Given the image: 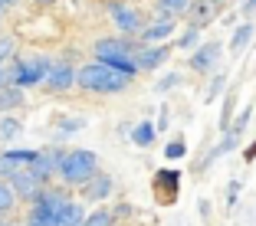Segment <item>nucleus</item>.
Wrapping results in <instances>:
<instances>
[{
	"instance_id": "obj_32",
	"label": "nucleus",
	"mask_w": 256,
	"mask_h": 226,
	"mask_svg": "<svg viewBox=\"0 0 256 226\" xmlns=\"http://www.w3.org/2000/svg\"><path fill=\"white\" fill-rule=\"evenodd\" d=\"M243 10H246V13H250V10H256V0H243Z\"/></svg>"
},
{
	"instance_id": "obj_1",
	"label": "nucleus",
	"mask_w": 256,
	"mask_h": 226,
	"mask_svg": "<svg viewBox=\"0 0 256 226\" xmlns=\"http://www.w3.org/2000/svg\"><path fill=\"white\" fill-rule=\"evenodd\" d=\"M135 49H138V46L132 43L128 36H106V39H98V43L92 46L96 62H102V66L128 75V79H135V72H138V69H135Z\"/></svg>"
},
{
	"instance_id": "obj_15",
	"label": "nucleus",
	"mask_w": 256,
	"mask_h": 226,
	"mask_svg": "<svg viewBox=\"0 0 256 226\" xmlns=\"http://www.w3.org/2000/svg\"><path fill=\"white\" fill-rule=\"evenodd\" d=\"M250 39H253V23H240L234 30V39H230V49L234 53H240V49H246Z\"/></svg>"
},
{
	"instance_id": "obj_29",
	"label": "nucleus",
	"mask_w": 256,
	"mask_h": 226,
	"mask_svg": "<svg viewBox=\"0 0 256 226\" xmlns=\"http://www.w3.org/2000/svg\"><path fill=\"white\" fill-rule=\"evenodd\" d=\"M184 151H188V148H184L181 141H174V144H168V148H164V158L168 161H171V158H184Z\"/></svg>"
},
{
	"instance_id": "obj_24",
	"label": "nucleus",
	"mask_w": 256,
	"mask_h": 226,
	"mask_svg": "<svg viewBox=\"0 0 256 226\" xmlns=\"http://www.w3.org/2000/svg\"><path fill=\"white\" fill-rule=\"evenodd\" d=\"M178 82H181V75H178V72H168V75H161V79H158V85H154V89H158V92H171Z\"/></svg>"
},
{
	"instance_id": "obj_9",
	"label": "nucleus",
	"mask_w": 256,
	"mask_h": 226,
	"mask_svg": "<svg viewBox=\"0 0 256 226\" xmlns=\"http://www.w3.org/2000/svg\"><path fill=\"white\" fill-rule=\"evenodd\" d=\"M217 59H220V43H204V46H197L194 53H190L188 66L194 69V72H210Z\"/></svg>"
},
{
	"instance_id": "obj_22",
	"label": "nucleus",
	"mask_w": 256,
	"mask_h": 226,
	"mask_svg": "<svg viewBox=\"0 0 256 226\" xmlns=\"http://www.w3.org/2000/svg\"><path fill=\"white\" fill-rule=\"evenodd\" d=\"M224 85H226V72H217V75H214V82H210V89H207V95H204V98H207V102H214V98L220 95V89H224Z\"/></svg>"
},
{
	"instance_id": "obj_30",
	"label": "nucleus",
	"mask_w": 256,
	"mask_h": 226,
	"mask_svg": "<svg viewBox=\"0 0 256 226\" xmlns=\"http://www.w3.org/2000/svg\"><path fill=\"white\" fill-rule=\"evenodd\" d=\"M236 197H240V181H230V187H226V200L236 204Z\"/></svg>"
},
{
	"instance_id": "obj_7",
	"label": "nucleus",
	"mask_w": 256,
	"mask_h": 226,
	"mask_svg": "<svg viewBox=\"0 0 256 226\" xmlns=\"http://www.w3.org/2000/svg\"><path fill=\"white\" fill-rule=\"evenodd\" d=\"M108 16H112V23L118 26L122 33H142V13H138L135 7H128V3H112L108 7Z\"/></svg>"
},
{
	"instance_id": "obj_4",
	"label": "nucleus",
	"mask_w": 256,
	"mask_h": 226,
	"mask_svg": "<svg viewBox=\"0 0 256 226\" xmlns=\"http://www.w3.org/2000/svg\"><path fill=\"white\" fill-rule=\"evenodd\" d=\"M50 66H53V62L43 59V56H40V59H30V62H16L14 66V85L16 89H30V85L43 82Z\"/></svg>"
},
{
	"instance_id": "obj_25",
	"label": "nucleus",
	"mask_w": 256,
	"mask_h": 226,
	"mask_svg": "<svg viewBox=\"0 0 256 226\" xmlns=\"http://www.w3.org/2000/svg\"><path fill=\"white\" fill-rule=\"evenodd\" d=\"M10 56H14V39L0 36V66H7V62H10Z\"/></svg>"
},
{
	"instance_id": "obj_12",
	"label": "nucleus",
	"mask_w": 256,
	"mask_h": 226,
	"mask_svg": "<svg viewBox=\"0 0 256 226\" xmlns=\"http://www.w3.org/2000/svg\"><path fill=\"white\" fill-rule=\"evenodd\" d=\"M112 194V177H108V174H92L89 181L82 184V197L86 200H106V197Z\"/></svg>"
},
{
	"instance_id": "obj_2",
	"label": "nucleus",
	"mask_w": 256,
	"mask_h": 226,
	"mask_svg": "<svg viewBox=\"0 0 256 226\" xmlns=\"http://www.w3.org/2000/svg\"><path fill=\"white\" fill-rule=\"evenodd\" d=\"M76 82H79V89L86 92H98V95H115V92H125L128 85H132V79L122 72H115V69L102 66V62H86L79 72H76Z\"/></svg>"
},
{
	"instance_id": "obj_19",
	"label": "nucleus",
	"mask_w": 256,
	"mask_h": 226,
	"mask_svg": "<svg viewBox=\"0 0 256 226\" xmlns=\"http://www.w3.org/2000/svg\"><path fill=\"white\" fill-rule=\"evenodd\" d=\"M26 226H53V217H50L43 207L33 204V213H30V220H26Z\"/></svg>"
},
{
	"instance_id": "obj_28",
	"label": "nucleus",
	"mask_w": 256,
	"mask_h": 226,
	"mask_svg": "<svg viewBox=\"0 0 256 226\" xmlns=\"http://www.w3.org/2000/svg\"><path fill=\"white\" fill-rule=\"evenodd\" d=\"M7 85H14V66H0V89H7Z\"/></svg>"
},
{
	"instance_id": "obj_3",
	"label": "nucleus",
	"mask_w": 256,
	"mask_h": 226,
	"mask_svg": "<svg viewBox=\"0 0 256 226\" xmlns=\"http://www.w3.org/2000/svg\"><path fill=\"white\" fill-rule=\"evenodd\" d=\"M96 167H98V158L92 154V151L79 148V151H69V154H62L56 174H60L66 184H79V187H82L92 174H96Z\"/></svg>"
},
{
	"instance_id": "obj_21",
	"label": "nucleus",
	"mask_w": 256,
	"mask_h": 226,
	"mask_svg": "<svg viewBox=\"0 0 256 226\" xmlns=\"http://www.w3.org/2000/svg\"><path fill=\"white\" fill-rule=\"evenodd\" d=\"M112 223V213H106V210H98V213H92V217H86L79 226H108Z\"/></svg>"
},
{
	"instance_id": "obj_13",
	"label": "nucleus",
	"mask_w": 256,
	"mask_h": 226,
	"mask_svg": "<svg viewBox=\"0 0 256 226\" xmlns=\"http://www.w3.org/2000/svg\"><path fill=\"white\" fill-rule=\"evenodd\" d=\"M82 220H86L82 204H72V200H69V204L62 207V210L56 213V217H53V226H79Z\"/></svg>"
},
{
	"instance_id": "obj_6",
	"label": "nucleus",
	"mask_w": 256,
	"mask_h": 226,
	"mask_svg": "<svg viewBox=\"0 0 256 226\" xmlns=\"http://www.w3.org/2000/svg\"><path fill=\"white\" fill-rule=\"evenodd\" d=\"M7 184H10V190H14V197H26V200H36L40 190H43V184H40L26 167H16Z\"/></svg>"
},
{
	"instance_id": "obj_16",
	"label": "nucleus",
	"mask_w": 256,
	"mask_h": 226,
	"mask_svg": "<svg viewBox=\"0 0 256 226\" xmlns=\"http://www.w3.org/2000/svg\"><path fill=\"white\" fill-rule=\"evenodd\" d=\"M154 125H151V121H142V125H135V131H132V141L138 144V148H148L151 141H154Z\"/></svg>"
},
{
	"instance_id": "obj_23",
	"label": "nucleus",
	"mask_w": 256,
	"mask_h": 226,
	"mask_svg": "<svg viewBox=\"0 0 256 226\" xmlns=\"http://www.w3.org/2000/svg\"><path fill=\"white\" fill-rule=\"evenodd\" d=\"M20 135V121L16 118H4L0 121V138H16Z\"/></svg>"
},
{
	"instance_id": "obj_8",
	"label": "nucleus",
	"mask_w": 256,
	"mask_h": 226,
	"mask_svg": "<svg viewBox=\"0 0 256 226\" xmlns=\"http://www.w3.org/2000/svg\"><path fill=\"white\" fill-rule=\"evenodd\" d=\"M43 82H46V89H50V92H66V89H72V85H76V69L69 66V62H53Z\"/></svg>"
},
{
	"instance_id": "obj_11",
	"label": "nucleus",
	"mask_w": 256,
	"mask_h": 226,
	"mask_svg": "<svg viewBox=\"0 0 256 226\" xmlns=\"http://www.w3.org/2000/svg\"><path fill=\"white\" fill-rule=\"evenodd\" d=\"M217 0H190V7H188V13H190V26H197V30H204L207 23L217 16Z\"/></svg>"
},
{
	"instance_id": "obj_26",
	"label": "nucleus",
	"mask_w": 256,
	"mask_h": 226,
	"mask_svg": "<svg viewBox=\"0 0 256 226\" xmlns=\"http://www.w3.org/2000/svg\"><path fill=\"white\" fill-rule=\"evenodd\" d=\"M230 112H234V95H226V102H224V115H220V131L230 128Z\"/></svg>"
},
{
	"instance_id": "obj_31",
	"label": "nucleus",
	"mask_w": 256,
	"mask_h": 226,
	"mask_svg": "<svg viewBox=\"0 0 256 226\" xmlns=\"http://www.w3.org/2000/svg\"><path fill=\"white\" fill-rule=\"evenodd\" d=\"M86 121L82 118H72V121H62V131H76V128H82Z\"/></svg>"
},
{
	"instance_id": "obj_18",
	"label": "nucleus",
	"mask_w": 256,
	"mask_h": 226,
	"mask_svg": "<svg viewBox=\"0 0 256 226\" xmlns=\"http://www.w3.org/2000/svg\"><path fill=\"white\" fill-rule=\"evenodd\" d=\"M197 43H200V30H197V26H188V30L181 33V39H178V46H181V49H194Z\"/></svg>"
},
{
	"instance_id": "obj_10",
	"label": "nucleus",
	"mask_w": 256,
	"mask_h": 226,
	"mask_svg": "<svg viewBox=\"0 0 256 226\" xmlns=\"http://www.w3.org/2000/svg\"><path fill=\"white\" fill-rule=\"evenodd\" d=\"M174 33V20H154V23H144L142 26V46H158V43H164L168 36Z\"/></svg>"
},
{
	"instance_id": "obj_14",
	"label": "nucleus",
	"mask_w": 256,
	"mask_h": 226,
	"mask_svg": "<svg viewBox=\"0 0 256 226\" xmlns=\"http://www.w3.org/2000/svg\"><path fill=\"white\" fill-rule=\"evenodd\" d=\"M188 7H190V0H158V13H161V20H174V16L184 13Z\"/></svg>"
},
{
	"instance_id": "obj_33",
	"label": "nucleus",
	"mask_w": 256,
	"mask_h": 226,
	"mask_svg": "<svg viewBox=\"0 0 256 226\" xmlns=\"http://www.w3.org/2000/svg\"><path fill=\"white\" fill-rule=\"evenodd\" d=\"M0 3H4V10H7V7H14L16 0H0Z\"/></svg>"
},
{
	"instance_id": "obj_27",
	"label": "nucleus",
	"mask_w": 256,
	"mask_h": 226,
	"mask_svg": "<svg viewBox=\"0 0 256 226\" xmlns=\"http://www.w3.org/2000/svg\"><path fill=\"white\" fill-rule=\"evenodd\" d=\"M16 171V164L7 158V154H0V181H10V174Z\"/></svg>"
},
{
	"instance_id": "obj_20",
	"label": "nucleus",
	"mask_w": 256,
	"mask_h": 226,
	"mask_svg": "<svg viewBox=\"0 0 256 226\" xmlns=\"http://www.w3.org/2000/svg\"><path fill=\"white\" fill-rule=\"evenodd\" d=\"M14 204H16V197H14V190H10V184L0 181V213H7Z\"/></svg>"
},
{
	"instance_id": "obj_5",
	"label": "nucleus",
	"mask_w": 256,
	"mask_h": 226,
	"mask_svg": "<svg viewBox=\"0 0 256 226\" xmlns=\"http://www.w3.org/2000/svg\"><path fill=\"white\" fill-rule=\"evenodd\" d=\"M171 56V46L158 43V46H138L135 49V69L138 72H151V69H158L161 62H168Z\"/></svg>"
},
{
	"instance_id": "obj_17",
	"label": "nucleus",
	"mask_w": 256,
	"mask_h": 226,
	"mask_svg": "<svg viewBox=\"0 0 256 226\" xmlns=\"http://www.w3.org/2000/svg\"><path fill=\"white\" fill-rule=\"evenodd\" d=\"M23 102V89L16 85H7V89H0V112H7V108H16Z\"/></svg>"
}]
</instances>
